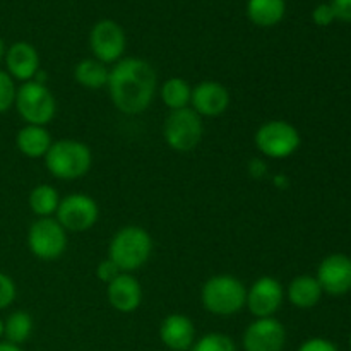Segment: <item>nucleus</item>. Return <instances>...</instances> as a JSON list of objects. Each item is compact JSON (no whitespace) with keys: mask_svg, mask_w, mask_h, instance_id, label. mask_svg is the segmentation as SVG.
Listing matches in <instances>:
<instances>
[{"mask_svg":"<svg viewBox=\"0 0 351 351\" xmlns=\"http://www.w3.org/2000/svg\"><path fill=\"white\" fill-rule=\"evenodd\" d=\"M113 106L123 115H141L153 103L158 77L153 65L137 57L120 58L110 69L106 84Z\"/></svg>","mask_w":351,"mask_h":351,"instance_id":"1","label":"nucleus"},{"mask_svg":"<svg viewBox=\"0 0 351 351\" xmlns=\"http://www.w3.org/2000/svg\"><path fill=\"white\" fill-rule=\"evenodd\" d=\"M153 254V239L143 226L129 225L117 230L108 245V259L119 266L122 273L141 269Z\"/></svg>","mask_w":351,"mask_h":351,"instance_id":"2","label":"nucleus"},{"mask_svg":"<svg viewBox=\"0 0 351 351\" xmlns=\"http://www.w3.org/2000/svg\"><path fill=\"white\" fill-rule=\"evenodd\" d=\"M91 165L93 153L89 146L75 139L55 141L45 154V167L58 180H79L91 170Z\"/></svg>","mask_w":351,"mask_h":351,"instance_id":"3","label":"nucleus"},{"mask_svg":"<svg viewBox=\"0 0 351 351\" xmlns=\"http://www.w3.org/2000/svg\"><path fill=\"white\" fill-rule=\"evenodd\" d=\"M247 302V288L232 274L211 276L201 288V304L209 314L232 317L239 314Z\"/></svg>","mask_w":351,"mask_h":351,"instance_id":"4","label":"nucleus"},{"mask_svg":"<svg viewBox=\"0 0 351 351\" xmlns=\"http://www.w3.org/2000/svg\"><path fill=\"white\" fill-rule=\"evenodd\" d=\"M21 119L29 125L47 127L57 113V99L53 93L38 81H27L17 88L14 101Z\"/></svg>","mask_w":351,"mask_h":351,"instance_id":"5","label":"nucleus"},{"mask_svg":"<svg viewBox=\"0 0 351 351\" xmlns=\"http://www.w3.org/2000/svg\"><path fill=\"white\" fill-rule=\"evenodd\" d=\"M204 123L191 106L168 113L163 123V139L177 153H191L201 144Z\"/></svg>","mask_w":351,"mask_h":351,"instance_id":"6","label":"nucleus"},{"mask_svg":"<svg viewBox=\"0 0 351 351\" xmlns=\"http://www.w3.org/2000/svg\"><path fill=\"white\" fill-rule=\"evenodd\" d=\"M254 143L261 154L271 160H285L298 151L300 132L287 120H267L256 130Z\"/></svg>","mask_w":351,"mask_h":351,"instance_id":"7","label":"nucleus"},{"mask_svg":"<svg viewBox=\"0 0 351 351\" xmlns=\"http://www.w3.org/2000/svg\"><path fill=\"white\" fill-rule=\"evenodd\" d=\"M27 247L36 259L57 261L67 249V232L55 218H38L27 230Z\"/></svg>","mask_w":351,"mask_h":351,"instance_id":"8","label":"nucleus"},{"mask_svg":"<svg viewBox=\"0 0 351 351\" xmlns=\"http://www.w3.org/2000/svg\"><path fill=\"white\" fill-rule=\"evenodd\" d=\"M99 218L98 202L86 194H69L60 199L55 219L65 232L82 233L91 230Z\"/></svg>","mask_w":351,"mask_h":351,"instance_id":"9","label":"nucleus"},{"mask_svg":"<svg viewBox=\"0 0 351 351\" xmlns=\"http://www.w3.org/2000/svg\"><path fill=\"white\" fill-rule=\"evenodd\" d=\"M127 47V38L122 26L112 19H103L93 26L89 33V48L96 60L105 65L117 64L123 58Z\"/></svg>","mask_w":351,"mask_h":351,"instance_id":"10","label":"nucleus"},{"mask_svg":"<svg viewBox=\"0 0 351 351\" xmlns=\"http://www.w3.org/2000/svg\"><path fill=\"white\" fill-rule=\"evenodd\" d=\"M285 300V288L276 278L261 276L247 288L245 307L256 319L274 317Z\"/></svg>","mask_w":351,"mask_h":351,"instance_id":"11","label":"nucleus"},{"mask_svg":"<svg viewBox=\"0 0 351 351\" xmlns=\"http://www.w3.org/2000/svg\"><path fill=\"white\" fill-rule=\"evenodd\" d=\"M287 329L276 317L256 319L247 326L242 336L245 351H283Z\"/></svg>","mask_w":351,"mask_h":351,"instance_id":"12","label":"nucleus"},{"mask_svg":"<svg viewBox=\"0 0 351 351\" xmlns=\"http://www.w3.org/2000/svg\"><path fill=\"white\" fill-rule=\"evenodd\" d=\"M317 281L322 291L332 297H341L351 291V259L345 254L324 257L317 267Z\"/></svg>","mask_w":351,"mask_h":351,"instance_id":"13","label":"nucleus"},{"mask_svg":"<svg viewBox=\"0 0 351 351\" xmlns=\"http://www.w3.org/2000/svg\"><path fill=\"white\" fill-rule=\"evenodd\" d=\"M230 91L218 81H202L192 88L191 108L199 117H219L230 108Z\"/></svg>","mask_w":351,"mask_h":351,"instance_id":"14","label":"nucleus"},{"mask_svg":"<svg viewBox=\"0 0 351 351\" xmlns=\"http://www.w3.org/2000/svg\"><path fill=\"white\" fill-rule=\"evenodd\" d=\"M3 60H5L7 67L5 72L14 81H33L34 75L40 71V55H38L36 48L27 41H16L10 45Z\"/></svg>","mask_w":351,"mask_h":351,"instance_id":"15","label":"nucleus"},{"mask_svg":"<svg viewBox=\"0 0 351 351\" xmlns=\"http://www.w3.org/2000/svg\"><path fill=\"white\" fill-rule=\"evenodd\" d=\"M106 300L120 314L137 311L143 302V287L130 273H122L117 280L106 285Z\"/></svg>","mask_w":351,"mask_h":351,"instance_id":"16","label":"nucleus"},{"mask_svg":"<svg viewBox=\"0 0 351 351\" xmlns=\"http://www.w3.org/2000/svg\"><path fill=\"white\" fill-rule=\"evenodd\" d=\"M160 339L168 350L189 351L195 341V326L187 315L170 314L161 321Z\"/></svg>","mask_w":351,"mask_h":351,"instance_id":"17","label":"nucleus"},{"mask_svg":"<svg viewBox=\"0 0 351 351\" xmlns=\"http://www.w3.org/2000/svg\"><path fill=\"white\" fill-rule=\"evenodd\" d=\"M51 144H53V141H51L50 132L47 130V127L41 125L26 123L23 129H19L16 136V146L19 153L26 158H31V160L45 158Z\"/></svg>","mask_w":351,"mask_h":351,"instance_id":"18","label":"nucleus"},{"mask_svg":"<svg viewBox=\"0 0 351 351\" xmlns=\"http://www.w3.org/2000/svg\"><path fill=\"white\" fill-rule=\"evenodd\" d=\"M322 288L319 285L317 278L300 274L293 278L287 288V298L293 307L297 308H312L321 302Z\"/></svg>","mask_w":351,"mask_h":351,"instance_id":"19","label":"nucleus"},{"mask_svg":"<svg viewBox=\"0 0 351 351\" xmlns=\"http://www.w3.org/2000/svg\"><path fill=\"white\" fill-rule=\"evenodd\" d=\"M285 0H249L247 3V16L259 27L276 26L285 17Z\"/></svg>","mask_w":351,"mask_h":351,"instance_id":"20","label":"nucleus"},{"mask_svg":"<svg viewBox=\"0 0 351 351\" xmlns=\"http://www.w3.org/2000/svg\"><path fill=\"white\" fill-rule=\"evenodd\" d=\"M110 69L96 58H84L74 67V79L79 86L88 89L106 88Z\"/></svg>","mask_w":351,"mask_h":351,"instance_id":"21","label":"nucleus"},{"mask_svg":"<svg viewBox=\"0 0 351 351\" xmlns=\"http://www.w3.org/2000/svg\"><path fill=\"white\" fill-rule=\"evenodd\" d=\"M27 202H29L31 211L38 218H51L57 213L58 204H60V195H58L55 187L48 184H41L31 191Z\"/></svg>","mask_w":351,"mask_h":351,"instance_id":"22","label":"nucleus"},{"mask_svg":"<svg viewBox=\"0 0 351 351\" xmlns=\"http://www.w3.org/2000/svg\"><path fill=\"white\" fill-rule=\"evenodd\" d=\"M160 95L165 106L173 112V110L187 108L191 105L192 88L184 77H170L163 82Z\"/></svg>","mask_w":351,"mask_h":351,"instance_id":"23","label":"nucleus"},{"mask_svg":"<svg viewBox=\"0 0 351 351\" xmlns=\"http://www.w3.org/2000/svg\"><path fill=\"white\" fill-rule=\"evenodd\" d=\"M34 329L33 317L26 311H16L3 321V336L5 341L21 346L31 338Z\"/></svg>","mask_w":351,"mask_h":351,"instance_id":"24","label":"nucleus"},{"mask_svg":"<svg viewBox=\"0 0 351 351\" xmlns=\"http://www.w3.org/2000/svg\"><path fill=\"white\" fill-rule=\"evenodd\" d=\"M189 351H237L235 341L223 332H208L195 339Z\"/></svg>","mask_w":351,"mask_h":351,"instance_id":"25","label":"nucleus"},{"mask_svg":"<svg viewBox=\"0 0 351 351\" xmlns=\"http://www.w3.org/2000/svg\"><path fill=\"white\" fill-rule=\"evenodd\" d=\"M17 88L14 79L5 71H0V113L9 112L16 101Z\"/></svg>","mask_w":351,"mask_h":351,"instance_id":"26","label":"nucleus"},{"mask_svg":"<svg viewBox=\"0 0 351 351\" xmlns=\"http://www.w3.org/2000/svg\"><path fill=\"white\" fill-rule=\"evenodd\" d=\"M17 297L16 283L10 276L0 271V311L10 307Z\"/></svg>","mask_w":351,"mask_h":351,"instance_id":"27","label":"nucleus"},{"mask_svg":"<svg viewBox=\"0 0 351 351\" xmlns=\"http://www.w3.org/2000/svg\"><path fill=\"white\" fill-rule=\"evenodd\" d=\"M120 274H122V271H120L119 266H117L112 259H108V257L103 259L101 263L98 264V267H96V276H98V280L105 285L112 283V281L117 280Z\"/></svg>","mask_w":351,"mask_h":351,"instance_id":"28","label":"nucleus"},{"mask_svg":"<svg viewBox=\"0 0 351 351\" xmlns=\"http://www.w3.org/2000/svg\"><path fill=\"white\" fill-rule=\"evenodd\" d=\"M312 21L321 27H326L329 26V24L335 23L336 16L331 3H319V5L312 10Z\"/></svg>","mask_w":351,"mask_h":351,"instance_id":"29","label":"nucleus"},{"mask_svg":"<svg viewBox=\"0 0 351 351\" xmlns=\"http://www.w3.org/2000/svg\"><path fill=\"white\" fill-rule=\"evenodd\" d=\"M298 351H339L338 346L326 338H311L300 345Z\"/></svg>","mask_w":351,"mask_h":351,"instance_id":"30","label":"nucleus"},{"mask_svg":"<svg viewBox=\"0 0 351 351\" xmlns=\"http://www.w3.org/2000/svg\"><path fill=\"white\" fill-rule=\"evenodd\" d=\"M331 7L335 10L336 19L343 23H351V0H331Z\"/></svg>","mask_w":351,"mask_h":351,"instance_id":"31","label":"nucleus"},{"mask_svg":"<svg viewBox=\"0 0 351 351\" xmlns=\"http://www.w3.org/2000/svg\"><path fill=\"white\" fill-rule=\"evenodd\" d=\"M249 173L252 175L254 178H263L264 175L267 173V167L263 160H252L249 163Z\"/></svg>","mask_w":351,"mask_h":351,"instance_id":"32","label":"nucleus"},{"mask_svg":"<svg viewBox=\"0 0 351 351\" xmlns=\"http://www.w3.org/2000/svg\"><path fill=\"white\" fill-rule=\"evenodd\" d=\"M0 351H23V350H21V346L12 345V343L9 341H0Z\"/></svg>","mask_w":351,"mask_h":351,"instance_id":"33","label":"nucleus"},{"mask_svg":"<svg viewBox=\"0 0 351 351\" xmlns=\"http://www.w3.org/2000/svg\"><path fill=\"white\" fill-rule=\"evenodd\" d=\"M5 51H7L5 43H3V40H2V38H0V62H2L3 57H5Z\"/></svg>","mask_w":351,"mask_h":351,"instance_id":"34","label":"nucleus"},{"mask_svg":"<svg viewBox=\"0 0 351 351\" xmlns=\"http://www.w3.org/2000/svg\"><path fill=\"white\" fill-rule=\"evenodd\" d=\"M2 336H3V321L0 319V338H2Z\"/></svg>","mask_w":351,"mask_h":351,"instance_id":"35","label":"nucleus"},{"mask_svg":"<svg viewBox=\"0 0 351 351\" xmlns=\"http://www.w3.org/2000/svg\"><path fill=\"white\" fill-rule=\"evenodd\" d=\"M350 350H351V335H350Z\"/></svg>","mask_w":351,"mask_h":351,"instance_id":"36","label":"nucleus"},{"mask_svg":"<svg viewBox=\"0 0 351 351\" xmlns=\"http://www.w3.org/2000/svg\"><path fill=\"white\" fill-rule=\"evenodd\" d=\"M168 351H171V350H168Z\"/></svg>","mask_w":351,"mask_h":351,"instance_id":"37","label":"nucleus"}]
</instances>
